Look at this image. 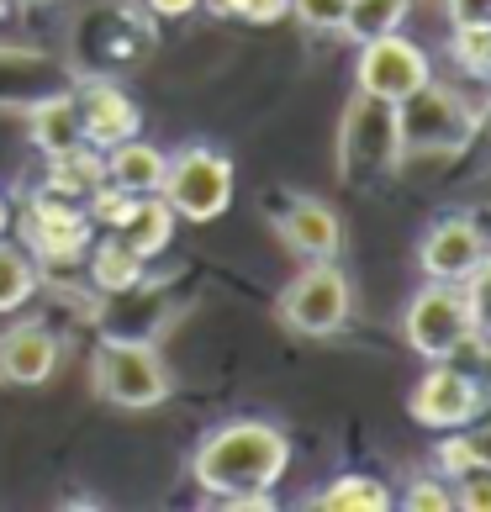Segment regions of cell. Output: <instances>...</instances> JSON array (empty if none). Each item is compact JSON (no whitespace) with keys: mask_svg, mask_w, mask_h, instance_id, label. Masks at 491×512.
<instances>
[{"mask_svg":"<svg viewBox=\"0 0 491 512\" xmlns=\"http://www.w3.org/2000/svg\"><path fill=\"white\" fill-rule=\"evenodd\" d=\"M291 470V439L286 428L264 417H228L206 428L191 449V481L206 491V502H228L243 491H275Z\"/></svg>","mask_w":491,"mask_h":512,"instance_id":"cell-1","label":"cell"},{"mask_svg":"<svg viewBox=\"0 0 491 512\" xmlns=\"http://www.w3.org/2000/svg\"><path fill=\"white\" fill-rule=\"evenodd\" d=\"M396 127H402V154L407 159H455L481 138L486 111L465 96V90L428 80L423 90L396 106Z\"/></svg>","mask_w":491,"mask_h":512,"instance_id":"cell-2","label":"cell"},{"mask_svg":"<svg viewBox=\"0 0 491 512\" xmlns=\"http://www.w3.org/2000/svg\"><path fill=\"white\" fill-rule=\"evenodd\" d=\"M90 386L101 402L122 412H148L175 396V370L164 365L154 338H101L96 359H90Z\"/></svg>","mask_w":491,"mask_h":512,"instance_id":"cell-3","label":"cell"},{"mask_svg":"<svg viewBox=\"0 0 491 512\" xmlns=\"http://www.w3.org/2000/svg\"><path fill=\"white\" fill-rule=\"evenodd\" d=\"M402 338L418 359H460L476 349V312L460 280H423L402 307Z\"/></svg>","mask_w":491,"mask_h":512,"instance_id":"cell-4","label":"cell"},{"mask_svg":"<svg viewBox=\"0 0 491 512\" xmlns=\"http://www.w3.org/2000/svg\"><path fill=\"white\" fill-rule=\"evenodd\" d=\"M233 185H238V169L217 143H185L180 154H169L159 196L169 201V212H175L180 222L206 227V222L228 217Z\"/></svg>","mask_w":491,"mask_h":512,"instance_id":"cell-5","label":"cell"},{"mask_svg":"<svg viewBox=\"0 0 491 512\" xmlns=\"http://www.w3.org/2000/svg\"><path fill=\"white\" fill-rule=\"evenodd\" d=\"M407 164L396 106L354 90L338 117V180H386Z\"/></svg>","mask_w":491,"mask_h":512,"instance_id":"cell-6","label":"cell"},{"mask_svg":"<svg viewBox=\"0 0 491 512\" xmlns=\"http://www.w3.org/2000/svg\"><path fill=\"white\" fill-rule=\"evenodd\" d=\"M275 317L301 338H333L349 328L354 317V286L349 270L338 259H307L301 275L286 280V291L275 301Z\"/></svg>","mask_w":491,"mask_h":512,"instance_id":"cell-7","label":"cell"},{"mask_svg":"<svg viewBox=\"0 0 491 512\" xmlns=\"http://www.w3.org/2000/svg\"><path fill=\"white\" fill-rule=\"evenodd\" d=\"M16 243H22L37 264H74V259H85L90 243H96V222H90L85 201L37 185L22 206V238Z\"/></svg>","mask_w":491,"mask_h":512,"instance_id":"cell-8","label":"cell"},{"mask_svg":"<svg viewBox=\"0 0 491 512\" xmlns=\"http://www.w3.org/2000/svg\"><path fill=\"white\" fill-rule=\"evenodd\" d=\"M433 80V59L423 43H412L407 32H381L365 37L360 53H354V90L375 101L402 106L412 90H423Z\"/></svg>","mask_w":491,"mask_h":512,"instance_id":"cell-9","label":"cell"},{"mask_svg":"<svg viewBox=\"0 0 491 512\" xmlns=\"http://www.w3.org/2000/svg\"><path fill=\"white\" fill-rule=\"evenodd\" d=\"M486 386L476 370H460L455 359H433L423 370V381L412 386L407 396V412L412 423L428 428V433H449V428H470L476 417L486 412Z\"/></svg>","mask_w":491,"mask_h":512,"instance_id":"cell-10","label":"cell"},{"mask_svg":"<svg viewBox=\"0 0 491 512\" xmlns=\"http://www.w3.org/2000/svg\"><path fill=\"white\" fill-rule=\"evenodd\" d=\"M74 90V111H80V138L90 148H111L122 138H138L143 132V111L127 90L111 80V74H85Z\"/></svg>","mask_w":491,"mask_h":512,"instance_id":"cell-11","label":"cell"},{"mask_svg":"<svg viewBox=\"0 0 491 512\" xmlns=\"http://www.w3.org/2000/svg\"><path fill=\"white\" fill-rule=\"evenodd\" d=\"M486 254H491V233L476 217H465V212L439 217L418 238V270H423V280H465Z\"/></svg>","mask_w":491,"mask_h":512,"instance_id":"cell-12","label":"cell"},{"mask_svg":"<svg viewBox=\"0 0 491 512\" xmlns=\"http://www.w3.org/2000/svg\"><path fill=\"white\" fill-rule=\"evenodd\" d=\"M64 344L43 322H11L0 328V386H48L59 375Z\"/></svg>","mask_w":491,"mask_h":512,"instance_id":"cell-13","label":"cell"},{"mask_svg":"<svg viewBox=\"0 0 491 512\" xmlns=\"http://www.w3.org/2000/svg\"><path fill=\"white\" fill-rule=\"evenodd\" d=\"M275 233L301 264L307 259H338V249H344V222H338V212L317 196H296L286 212L275 217Z\"/></svg>","mask_w":491,"mask_h":512,"instance_id":"cell-14","label":"cell"},{"mask_svg":"<svg viewBox=\"0 0 491 512\" xmlns=\"http://www.w3.org/2000/svg\"><path fill=\"white\" fill-rule=\"evenodd\" d=\"M22 117H27V138H32V148L43 159L64 154V148H74V143H85L80 138V111H74V90L69 85L43 90V96H37Z\"/></svg>","mask_w":491,"mask_h":512,"instance_id":"cell-15","label":"cell"},{"mask_svg":"<svg viewBox=\"0 0 491 512\" xmlns=\"http://www.w3.org/2000/svg\"><path fill=\"white\" fill-rule=\"evenodd\" d=\"M101 159H106V180L122 185L127 196L159 191V185H164V169H169V154H164L159 143H148L143 132H138V138H122V143L101 148Z\"/></svg>","mask_w":491,"mask_h":512,"instance_id":"cell-16","label":"cell"},{"mask_svg":"<svg viewBox=\"0 0 491 512\" xmlns=\"http://www.w3.org/2000/svg\"><path fill=\"white\" fill-rule=\"evenodd\" d=\"M175 227H180V217L169 212V201L159 196V191H148V196H132V206H127V217L111 227L127 249H138L148 264H154L169 243H175Z\"/></svg>","mask_w":491,"mask_h":512,"instance_id":"cell-17","label":"cell"},{"mask_svg":"<svg viewBox=\"0 0 491 512\" xmlns=\"http://www.w3.org/2000/svg\"><path fill=\"white\" fill-rule=\"evenodd\" d=\"M85 264H90V286H96V291H111V296L138 291L143 280H148V259H143L138 249H127L117 233H106V238L90 243V249H85Z\"/></svg>","mask_w":491,"mask_h":512,"instance_id":"cell-18","label":"cell"},{"mask_svg":"<svg viewBox=\"0 0 491 512\" xmlns=\"http://www.w3.org/2000/svg\"><path fill=\"white\" fill-rule=\"evenodd\" d=\"M312 512H391L396 497L381 476H360V470H344V476L323 481L307 497Z\"/></svg>","mask_w":491,"mask_h":512,"instance_id":"cell-19","label":"cell"},{"mask_svg":"<svg viewBox=\"0 0 491 512\" xmlns=\"http://www.w3.org/2000/svg\"><path fill=\"white\" fill-rule=\"evenodd\" d=\"M101 180H106V159H101V148H90V143H74V148H64V154H53L48 175H43L48 191L74 196V201H85Z\"/></svg>","mask_w":491,"mask_h":512,"instance_id":"cell-20","label":"cell"},{"mask_svg":"<svg viewBox=\"0 0 491 512\" xmlns=\"http://www.w3.org/2000/svg\"><path fill=\"white\" fill-rule=\"evenodd\" d=\"M37 286H43V264H37L22 243L0 238V317L22 312L37 296Z\"/></svg>","mask_w":491,"mask_h":512,"instance_id":"cell-21","label":"cell"},{"mask_svg":"<svg viewBox=\"0 0 491 512\" xmlns=\"http://www.w3.org/2000/svg\"><path fill=\"white\" fill-rule=\"evenodd\" d=\"M449 64L491 85V16L486 22H449Z\"/></svg>","mask_w":491,"mask_h":512,"instance_id":"cell-22","label":"cell"},{"mask_svg":"<svg viewBox=\"0 0 491 512\" xmlns=\"http://www.w3.org/2000/svg\"><path fill=\"white\" fill-rule=\"evenodd\" d=\"M407 16H412V0H349L344 37L365 43V37H381V32H402Z\"/></svg>","mask_w":491,"mask_h":512,"instance_id":"cell-23","label":"cell"},{"mask_svg":"<svg viewBox=\"0 0 491 512\" xmlns=\"http://www.w3.org/2000/svg\"><path fill=\"white\" fill-rule=\"evenodd\" d=\"M433 476H444L449 486L465 481L470 470H481L476 465V444H470V428H449V433H433Z\"/></svg>","mask_w":491,"mask_h":512,"instance_id":"cell-24","label":"cell"},{"mask_svg":"<svg viewBox=\"0 0 491 512\" xmlns=\"http://www.w3.org/2000/svg\"><path fill=\"white\" fill-rule=\"evenodd\" d=\"M396 507H407V512H449L455 507V486H449L444 476H412L402 486V497H396Z\"/></svg>","mask_w":491,"mask_h":512,"instance_id":"cell-25","label":"cell"},{"mask_svg":"<svg viewBox=\"0 0 491 512\" xmlns=\"http://www.w3.org/2000/svg\"><path fill=\"white\" fill-rule=\"evenodd\" d=\"M291 16L312 32H328V37H344V16H349V0H291Z\"/></svg>","mask_w":491,"mask_h":512,"instance_id":"cell-26","label":"cell"},{"mask_svg":"<svg viewBox=\"0 0 491 512\" xmlns=\"http://www.w3.org/2000/svg\"><path fill=\"white\" fill-rule=\"evenodd\" d=\"M460 286L470 296V312H476V349H481L486 338H491V254L460 280Z\"/></svg>","mask_w":491,"mask_h":512,"instance_id":"cell-27","label":"cell"},{"mask_svg":"<svg viewBox=\"0 0 491 512\" xmlns=\"http://www.w3.org/2000/svg\"><path fill=\"white\" fill-rule=\"evenodd\" d=\"M455 507H465V512H491V470H470L465 481H455Z\"/></svg>","mask_w":491,"mask_h":512,"instance_id":"cell-28","label":"cell"},{"mask_svg":"<svg viewBox=\"0 0 491 512\" xmlns=\"http://www.w3.org/2000/svg\"><path fill=\"white\" fill-rule=\"evenodd\" d=\"M233 16H243V22H254V27H275L291 16V0H238Z\"/></svg>","mask_w":491,"mask_h":512,"instance_id":"cell-29","label":"cell"},{"mask_svg":"<svg viewBox=\"0 0 491 512\" xmlns=\"http://www.w3.org/2000/svg\"><path fill=\"white\" fill-rule=\"evenodd\" d=\"M148 16H159V22H185V16L201 11V0H143Z\"/></svg>","mask_w":491,"mask_h":512,"instance_id":"cell-30","label":"cell"},{"mask_svg":"<svg viewBox=\"0 0 491 512\" xmlns=\"http://www.w3.org/2000/svg\"><path fill=\"white\" fill-rule=\"evenodd\" d=\"M470 444H476V465L481 470H491V402H486V412L470 423Z\"/></svg>","mask_w":491,"mask_h":512,"instance_id":"cell-31","label":"cell"},{"mask_svg":"<svg viewBox=\"0 0 491 512\" xmlns=\"http://www.w3.org/2000/svg\"><path fill=\"white\" fill-rule=\"evenodd\" d=\"M222 512H270L275 507V491H243V497H228L217 502Z\"/></svg>","mask_w":491,"mask_h":512,"instance_id":"cell-32","label":"cell"},{"mask_svg":"<svg viewBox=\"0 0 491 512\" xmlns=\"http://www.w3.org/2000/svg\"><path fill=\"white\" fill-rule=\"evenodd\" d=\"M449 22H486L491 16V0H444Z\"/></svg>","mask_w":491,"mask_h":512,"instance_id":"cell-33","label":"cell"},{"mask_svg":"<svg viewBox=\"0 0 491 512\" xmlns=\"http://www.w3.org/2000/svg\"><path fill=\"white\" fill-rule=\"evenodd\" d=\"M476 359H481V370H476V375H481V386H486V396H491V338L476 349Z\"/></svg>","mask_w":491,"mask_h":512,"instance_id":"cell-34","label":"cell"},{"mask_svg":"<svg viewBox=\"0 0 491 512\" xmlns=\"http://www.w3.org/2000/svg\"><path fill=\"white\" fill-rule=\"evenodd\" d=\"M233 6H238V0H201V11L217 16V22H222V16H233Z\"/></svg>","mask_w":491,"mask_h":512,"instance_id":"cell-35","label":"cell"},{"mask_svg":"<svg viewBox=\"0 0 491 512\" xmlns=\"http://www.w3.org/2000/svg\"><path fill=\"white\" fill-rule=\"evenodd\" d=\"M11 233V201H6V191H0V238Z\"/></svg>","mask_w":491,"mask_h":512,"instance_id":"cell-36","label":"cell"},{"mask_svg":"<svg viewBox=\"0 0 491 512\" xmlns=\"http://www.w3.org/2000/svg\"><path fill=\"white\" fill-rule=\"evenodd\" d=\"M27 6H59V0H27Z\"/></svg>","mask_w":491,"mask_h":512,"instance_id":"cell-37","label":"cell"}]
</instances>
